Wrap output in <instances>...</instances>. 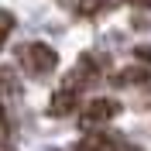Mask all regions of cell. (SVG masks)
<instances>
[{"mask_svg":"<svg viewBox=\"0 0 151 151\" xmlns=\"http://www.w3.org/2000/svg\"><path fill=\"white\" fill-rule=\"evenodd\" d=\"M21 65L28 69V72L35 76H45L52 72V69L58 65V55H55V48H48L45 41H31V45H21Z\"/></svg>","mask_w":151,"mask_h":151,"instance_id":"cell-1","label":"cell"},{"mask_svg":"<svg viewBox=\"0 0 151 151\" xmlns=\"http://www.w3.org/2000/svg\"><path fill=\"white\" fill-rule=\"evenodd\" d=\"M117 113H120V103L117 100H89L79 110V124L83 127H100V124H110Z\"/></svg>","mask_w":151,"mask_h":151,"instance_id":"cell-2","label":"cell"},{"mask_svg":"<svg viewBox=\"0 0 151 151\" xmlns=\"http://www.w3.org/2000/svg\"><path fill=\"white\" fill-rule=\"evenodd\" d=\"M79 151H127V144L113 131H89L79 141Z\"/></svg>","mask_w":151,"mask_h":151,"instance_id":"cell-3","label":"cell"},{"mask_svg":"<svg viewBox=\"0 0 151 151\" xmlns=\"http://www.w3.org/2000/svg\"><path fill=\"white\" fill-rule=\"evenodd\" d=\"M76 103H79V93H76V89H69V86H62V89L52 96L48 113H52V117H69V113L76 110Z\"/></svg>","mask_w":151,"mask_h":151,"instance_id":"cell-4","label":"cell"},{"mask_svg":"<svg viewBox=\"0 0 151 151\" xmlns=\"http://www.w3.org/2000/svg\"><path fill=\"white\" fill-rule=\"evenodd\" d=\"M148 79V69H120V72L113 76V83H120V86H127V83H144Z\"/></svg>","mask_w":151,"mask_h":151,"instance_id":"cell-5","label":"cell"},{"mask_svg":"<svg viewBox=\"0 0 151 151\" xmlns=\"http://www.w3.org/2000/svg\"><path fill=\"white\" fill-rule=\"evenodd\" d=\"M103 7H106V0H79V4H76V10H79L83 17H93V14H100Z\"/></svg>","mask_w":151,"mask_h":151,"instance_id":"cell-6","label":"cell"},{"mask_svg":"<svg viewBox=\"0 0 151 151\" xmlns=\"http://www.w3.org/2000/svg\"><path fill=\"white\" fill-rule=\"evenodd\" d=\"M17 86H14V72L10 69H0V96H7V93H14Z\"/></svg>","mask_w":151,"mask_h":151,"instance_id":"cell-7","label":"cell"},{"mask_svg":"<svg viewBox=\"0 0 151 151\" xmlns=\"http://www.w3.org/2000/svg\"><path fill=\"white\" fill-rule=\"evenodd\" d=\"M0 144H10V117L4 106H0Z\"/></svg>","mask_w":151,"mask_h":151,"instance_id":"cell-8","label":"cell"},{"mask_svg":"<svg viewBox=\"0 0 151 151\" xmlns=\"http://www.w3.org/2000/svg\"><path fill=\"white\" fill-rule=\"evenodd\" d=\"M10 28H14V21H10V14H7V10H0V48H4V41H7Z\"/></svg>","mask_w":151,"mask_h":151,"instance_id":"cell-9","label":"cell"},{"mask_svg":"<svg viewBox=\"0 0 151 151\" xmlns=\"http://www.w3.org/2000/svg\"><path fill=\"white\" fill-rule=\"evenodd\" d=\"M137 58H144V62H151V45H141V48H137Z\"/></svg>","mask_w":151,"mask_h":151,"instance_id":"cell-10","label":"cell"},{"mask_svg":"<svg viewBox=\"0 0 151 151\" xmlns=\"http://www.w3.org/2000/svg\"><path fill=\"white\" fill-rule=\"evenodd\" d=\"M134 4H148V7H151V0H134Z\"/></svg>","mask_w":151,"mask_h":151,"instance_id":"cell-11","label":"cell"}]
</instances>
